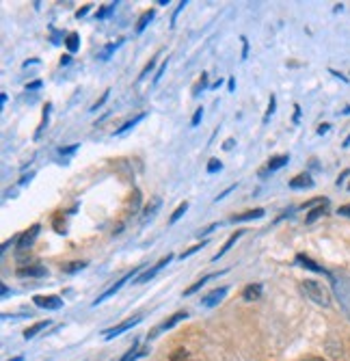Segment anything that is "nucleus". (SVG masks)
Here are the masks:
<instances>
[{"label":"nucleus","instance_id":"a19ab883","mask_svg":"<svg viewBox=\"0 0 350 361\" xmlns=\"http://www.w3.org/2000/svg\"><path fill=\"white\" fill-rule=\"evenodd\" d=\"M41 87H43L41 80H33V83L26 85V91H35V89H41Z\"/></svg>","mask_w":350,"mask_h":361},{"label":"nucleus","instance_id":"0eeeda50","mask_svg":"<svg viewBox=\"0 0 350 361\" xmlns=\"http://www.w3.org/2000/svg\"><path fill=\"white\" fill-rule=\"evenodd\" d=\"M186 318H188V312H175V314L171 316V318H167V320H164V322L160 324V327H156V329L149 333V338H156L160 331H169V329H173L175 324L182 322V320H186Z\"/></svg>","mask_w":350,"mask_h":361},{"label":"nucleus","instance_id":"4d7b16f0","mask_svg":"<svg viewBox=\"0 0 350 361\" xmlns=\"http://www.w3.org/2000/svg\"><path fill=\"white\" fill-rule=\"evenodd\" d=\"M39 63V59H31V61H24V67H29V65H37Z\"/></svg>","mask_w":350,"mask_h":361},{"label":"nucleus","instance_id":"a18cd8bd","mask_svg":"<svg viewBox=\"0 0 350 361\" xmlns=\"http://www.w3.org/2000/svg\"><path fill=\"white\" fill-rule=\"evenodd\" d=\"M240 39H242V61H244L248 54V41H246V37H240Z\"/></svg>","mask_w":350,"mask_h":361},{"label":"nucleus","instance_id":"ea45409f","mask_svg":"<svg viewBox=\"0 0 350 361\" xmlns=\"http://www.w3.org/2000/svg\"><path fill=\"white\" fill-rule=\"evenodd\" d=\"M186 5H188V0H182V3L178 5V9H175V13H173V17H171V26H175V20H178V15L182 13V9L186 7Z\"/></svg>","mask_w":350,"mask_h":361},{"label":"nucleus","instance_id":"4c0bfd02","mask_svg":"<svg viewBox=\"0 0 350 361\" xmlns=\"http://www.w3.org/2000/svg\"><path fill=\"white\" fill-rule=\"evenodd\" d=\"M201 119H204V108H197L195 115H192V119H190V125H192V128H195V125H199V123H201Z\"/></svg>","mask_w":350,"mask_h":361},{"label":"nucleus","instance_id":"ddd939ff","mask_svg":"<svg viewBox=\"0 0 350 361\" xmlns=\"http://www.w3.org/2000/svg\"><path fill=\"white\" fill-rule=\"evenodd\" d=\"M160 205H162V199L158 195H154V197H149V201L145 203V208H143V223H147L152 219V216L160 210Z\"/></svg>","mask_w":350,"mask_h":361},{"label":"nucleus","instance_id":"052dcab7","mask_svg":"<svg viewBox=\"0 0 350 361\" xmlns=\"http://www.w3.org/2000/svg\"><path fill=\"white\" fill-rule=\"evenodd\" d=\"M11 361H24V357H13Z\"/></svg>","mask_w":350,"mask_h":361},{"label":"nucleus","instance_id":"13d9d810","mask_svg":"<svg viewBox=\"0 0 350 361\" xmlns=\"http://www.w3.org/2000/svg\"><path fill=\"white\" fill-rule=\"evenodd\" d=\"M301 361H324L322 357H307V359H301Z\"/></svg>","mask_w":350,"mask_h":361},{"label":"nucleus","instance_id":"4468645a","mask_svg":"<svg viewBox=\"0 0 350 361\" xmlns=\"http://www.w3.org/2000/svg\"><path fill=\"white\" fill-rule=\"evenodd\" d=\"M147 353H149V346H139V342H134L132 348L128 350V353H126L121 359H119V361H136V359L145 357Z\"/></svg>","mask_w":350,"mask_h":361},{"label":"nucleus","instance_id":"f704fd0d","mask_svg":"<svg viewBox=\"0 0 350 361\" xmlns=\"http://www.w3.org/2000/svg\"><path fill=\"white\" fill-rule=\"evenodd\" d=\"M204 247H206V240L201 242V245H192V247H190L188 251H184V253H182L180 257H182V260H186V257H190L192 253H197V251H199V249H204Z\"/></svg>","mask_w":350,"mask_h":361},{"label":"nucleus","instance_id":"393cba45","mask_svg":"<svg viewBox=\"0 0 350 361\" xmlns=\"http://www.w3.org/2000/svg\"><path fill=\"white\" fill-rule=\"evenodd\" d=\"M186 210H188V201H184V203H180L178 208H175V212L171 214V219H169V223H171V225H175V223H178V221L182 219V216H184V214H186Z\"/></svg>","mask_w":350,"mask_h":361},{"label":"nucleus","instance_id":"5fc2aeb1","mask_svg":"<svg viewBox=\"0 0 350 361\" xmlns=\"http://www.w3.org/2000/svg\"><path fill=\"white\" fill-rule=\"evenodd\" d=\"M327 132H329V123H322L318 128V134H327Z\"/></svg>","mask_w":350,"mask_h":361},{"label":"nucleus","instance_id":"2f4dec72","mask_svg":"<svg viewBox=\"0 0 350 361\" xmlns=\"http://www.w3.org/2000/svg\"><path fill=\"white\" fill-rule=\"evenodd\" d=\"M54 229H57L59 234H65V219H63V212H59L57 216H54Z\"/></svg>","mask_w":350,"mask_h":361},{"label":"nucleus","instance_id":"37998d69","mask_svg":"<svg viewBox=\"0 0 350 361\" xmlns=\"http://www.w3.org/2000/svg\"><path fill=\"white\" fill-rule=\"evenodd\" d=\"M91 11V5H85V7H82V9H78V11H76V17H78V20H80V17H85L87 13Z\"/></svg>","mask_w":350,"mask_h":361},{"label":"nucleus","instance_id":"412c9836","mask_svg":"<svg viewBox=\"0 0 350 361\" xmlns=\"http://www.w3.org/2000/svg\"><path fill=\"white\" fill-rule=\"evenodd\" d=\"M48 320H39V322H35L33 324V327H29V329H26L24 331V340H33L35 336H37V333H39V331H43V329H48Z\"/></svg>","mask_w":350,"mask_h":361},{"label":"nucleus","instance_id":"7ed1b4c3","mask_svg":"<svg viewBox=\"0 0 350 361\" xmlns=\"http://www.w3.org/2000/svg\"><path fill=\"white\" fill-rule=\"evenodd\" d=\"M139 322H143V316H134V318H128V320H123V322H119L117 327H110V329L104 331V340H113V338H117V336H121L123 331H130V329L136 327Z\"/></svg>","mask_w":350,"mask_h":361},{"label":"nucleus","instance_id":"6e6552de","mask_svg":"<svg viewBox=\"0 0 350 361\" xmlns=\"http://www.w3.org/2000/svg\"><path fill=\"white\" fill-rule=\"evenodd\" d=\"M134 275H136V270H134V273H128V275H126L123 279H119V281H117L115 286H110V288H108L106 292H102V294L97 296V299L93 301V305H99V303H104L106 299H110V296H115V294H117V292H119V290H121V288L126 286V281H130V279H132Z\"/></svg>","mask_w":350,"mask_h":361},{"label":"nucleus","instance_id":"c9c22d12","mask_svg":"<svg viewBox=\"0 0 350 361\" xmlns=\"http://www.w3.org/2000/svg\"><path fill=\"white\" fill-rule=\"evenodd\" d=\"M78 143H76V145H69V147H61L59 149V154L63 156V158H65V156H73V154H76V151H78Z\"/></svg>","mask_w":350,"mask_h":361},{"label":"nucleus","instance_id":"423d86ee","mask_svg":"<svg viewBox=\"0 0 350 361\" xmlns=\"http://www.w3.org/2000/svg\"><path fill=\"white\" fill-rule=\"evenodd\" d=\"M15 275L20 279H39V277L48 275V270H45L41 264H24L15 270Z\"/></svg>","mask_w":350,"mask_h":361},{"label":"nucleus","instance_id":"680f3d73","mask_svg":"<svg viewBox=\"0 0 350 361\" xmlns=\"http://www.w3.org/2000/svg\"><path fill=\"white\" fill-rule=\"evenodd\" d=\"M348 191H350V184H348Z\"/></svg>","mask_w":350,"mask_h":361},{"label":"nucleus","instance_id":"5701e85b","mask_svg":"<svg viewBox=\"0 0 350 361\" xmlns=\"http://www.w3.org/2000/svg\"><path fill=\"white\" fill-rule=\"evenodd\" d=\"M85 266H87V262L78 260V262H67V264H63L61 270H63L65 275H73V273H78V270H82Z\"/></svg>","mask_w":350,"mask_h":361},{"label":"nucleus","instance_id":"c03bdc74","mask_svg":"<svg viewBox=\"0 0 350 361\" xmlns=\"http://www.w3.org/2000/svg\"><path fill=\"white\" fill-rule=\"evenodd\" d=\"M218 227V223H212V225H208V227H204V229H201L199 231V236H206V234H210V231H214Z\"/></svg>","mask_w":350,"mask_h":361},{"label":"nucleus","instance_id":"58836bf2","mask_svg":"<svg viewBox=\"0 0 350 361\" xmlns=\"http://www.w3.org/2000/svg\"><path fill=\"white\" fill-rule=\"evenodd\" d=\"M154 65H156V57H154V59H149V63H147V65H145V69L141 71V76H139V80H143V78H147V74H149V71L154 69Z\"/></svg>","mask_w":350,"mask_h":361},{"label":"nucleus","instance_id":"cd10ccee","mask_svg":"<svg viewBox=\"0 0 350 361\" xmlns=\"http://www.w3.org/2000/svg\"><path fill=\"white\" fill-rule=\"evenodd\" d=\"M206 87H208V74H206V71H204V74H201V78L197 80V85L192 87V93H195V95H199V93L204 91Z\"/></svg>","mask_w":350,"mask_h":361},{"label":"nucleus","instance_id":"473e14b6","mask_svg":"<svg viewBox=\"0 0 350 361\" xmlns=\"http://www.w3.org/2000/svg\"><path fill=\"white\" fill-rule=\"evenodd\" d=\"M167 65H169V59H167V61H162V63H160V67H158V71H156V74H154V85H158V83H160L162 74H164V71H167Z\"/></svg>","mask_w":350,"mask_h":361},{"label":"nucleus","instance_id":"f3484780","mask_svg":"<svg viewBox=\"0 0 350 361\" xmlns=\"http://www.w3.org/2000/svg\"><path fill=\"white\" fill-rule=\"evenodd\" d=\"M240 236H242V229H236V231L232 234V236H229V238H227V242H225V245H223V247H220V249H218V253L214 255V262H218L220 257H223V255L227 253V251H229V249H232V247L236 245V240H238V238H240Z\"/></svg>","mask_w":350,"mask_h":361},{"label":"nucleus","instance_id":"bf43d9fd","mask_svg":"<svg viewBox=\"0 0 350 361\" xmlns=\"http://www.w3.org/2000/svg\"><path fill=\"white\" fill-rule=\"evenodd\" d=\"M342 145H344V147H348V145H350V134H348V137H346V141L342 143Z\"/></svg>","mask_w":350,"mask_h":361},{"label":"nucleus","instance_id":"09e8293b","mask_svg":"<svg viewBox=\"0 0 350 361\" xmlns=\"http://www.w3.org/2000/svg\"><path fill=\"white\" fill-rule=\"evenodd\" d=\"M69 63H71V54H63V57H61V65L65 67V65H69Z\"/></svg>","mask_w":350,"mask_h":361},{"label":"nucleus","instance_id":"f03ea898","mask_svg":"<svg viewBox=\"0 0 350 361\" xmlns=\"http://www.w3.org/2000/svg\"><path fill=\"white\" fill-rule=\"evenodd\" d=\"M171 260H173V255H171V253H167V257H162L160 262H156V264H154L152 268H147V270H143L141 275H136L132 283H147V281H152V279H154L156 275H158L160 270H162L164 266H167L169 262H171Z\"/></svg>","mask_w":350,"mask_h":361},{"label":"nucleus","instance_id":"a878e982","mask_svg":"<svg viewBox=\"0 0 350 361\" xmlns=\"http://www.w3.org/2000/svg\"><path fill=\"white\" fill-rule=\"evenodd\" d=\"M169 361H192V359H190L186 348H175L171 353V357H169Z\"/></svg>","mask_w":350,"mask_h":361},{"label":"nucleus","instance_id":"4be33fe9","mask_svg":"<svg viewBox=\"0 0 350 361\" xmlns=\"http://www.w3.org/2000/svg\"><path fill=\"white\" fill-rule=\"evenodd\" d=\"M65 48H67L69 54L78 52V48H80V35H78V33H67V37H65Z\"/></svg>","mask_w":350,"mask_h":361},{"label":"nucleus","instance_id":"603ef678","mask_svg":"<svg viewBox=\"0 0 350 361\" xmlns=\"http://www.w3.org/2000/svg\"><path fill=\"white\" fill-rule=\"evenodd\" d=\"M348 175H350V169H346V171H344V173H342V175H339V177H337V186H339V184H342V182H344V179H346Z\"/></svg>","mask_w":350,"mask_h":361},{"label":"nucleus","instance_id":"2eb2a0df","mask_svg":"<svg viewBox=\"0 0 350 361\" xmlns=\"http://www.w3.org/2000/svg\"><path fill=\"white\" fill-rule=\"evenodd\" d=\"M264 216V208H255V210H246L242 214H234L232 221L234 223H242V221H253V219H262Z\"/></svg>","mask_w":350,"mask_h":361},{"label":"nucleus","instance_id":"72a5a7b5","mask_svg":"<svg viewBox=\"0 0 350 361\" xmlns=\"http://www.w3.org/2000/svg\"><path fill=\"white\" fill-rule=\"evenodd\" d=\"M108 95H110V89H106V91L102 93V97H99V100L93 104V106H91V111H99V108H102L104 104H106V100H108Z\"/></svg>","mask_w":350,"mask_h":361},{"label":"nucleus","instance_id":"f257e3e1","mask_svg":"<svg viewBox=\"0 0 350 361\" xmlns=\"http://www.w3.org/2000/svg\"><path fill=\"white\" fill-rule=\"evenodd\" d=\"M301 292L305 294L309 301H314L316 305H320V307H329V305H331V294L320 281L305 279V281H301Z\"/></svg>","mask_w":350,"mask_h":361},{"label":"nucleus","instance_id":"e433bc0d","mask_svg":"<svg viewBox=\"0 0 350 361\" xmlns=\"http://www.w3.org/2000/svg\"><path fill=\"white\" fill-rule=\"evenodd\" d=\"M220 169H223V165H220V160L212 158V160L208 162V173H216V171H220Z\"/></svg>","mask_w":350,"mask_h":361},{"label":"nucleus","instance_id":"79ce46f5","mask_svg":"<svg viewBox=\"0 0 350 361\" xmlns=\"http://www.w3.org/2000/svg\"><path fill=\"white\" fill-rule=\"evenodd\" d=\"M337 214H339V216H350V203L339 205V208H337Z\"/></svg>","mask_w":350,"mask_h":361},{"label":"nucleus","instance_id":"6e6d98bb","mask_svg":"<svg viewBox=\"0 0 350 361\" xmlns=\"http://www.w3.org/2000/svg\"><path fill=\"white\" fill-rule=\"evenodd\" d=\"M31 177H33V173H29V175H22V179H20V184L24 186L26 182H31Z\"/></svg>","mask_w":350,"mask_h":361},{"label":"nucleus","instance_id":"b1692460","mask_svg":"<svg viewBox=\"0 0 350 361\" xmlns=\"http://www.w3.org/2000/svg\"><path fill=\"white\" fill-rule=\"evenodd\" d=\"M152 20H154V9H149V11H145V13L141 15V20H139V24H136V33H139V35H141V33L145 31V26H147V24H149Z\"/></svg>","mask_w":350,"mask_h":361},{"label":"nucleus","instance_id":"9d476101","mask_svg":"<svg viewBox=\"0 0 350 361\" xmlns=\"http://www.w3.org/2000/svg\"><path fill=\"white\" fill-rule=\"evenodd\" d=\"M288 160H290V156H288V154L272 156V158L268 160V165H266V169H262V171H260V175H266V173H274V171L283 169L285 165H288Z\"/></svg>","mask_w":350,"mask_h":361},{"label":"nucleus","instance_id":"de8ad7c7","mask_svg":"<svg viewBox=\"0 0 350 361\" xmlns=\"http://www.w3.org/2000/svg\"><path fill=\"white\" fill-rule=\"evenodd\" d=\"M232 191H236V184H232V186H229V188H227V191H223V193H220V195L216 197V201H218V199H223V197H227V195H229V193H232Z\"/></svg>","mask_w":350,"mask_h":361},{"label":"nucleus","instance_id":"7c9ffc66","mask_svg":"<svg viewBox=\"0 0 350 361\" xmlns=\"http://www.w3.org/2000/svg\"><path fill=\"white\" fill-rule=\"evenodd\" d=\"M274 106H277V97L270 95V100H268V108H266V115H264V123H268V119H270L272 113H274Z\"/></svg>","mask_w":350,"mask_h":361},{"label":"nucleus","instance_id":"9b49d317","mask_svg":"<svg viewBox=\"0 0 350 361\" xmlns=\"http://www.w3.org/2000/svg\"><path fill=\"white\" fill-rule=\"evenodd\" d=\"M296 262H298V264H301L303 268H307V270H314V273H320V275H327V277H331V273H329V270H327V268H322L320 264H316V262L311 260L309 255H303V253H298V255H296Z\"/></svg>","mask_w":350,"mask_h":361},{"label":"nucleus","instance_id":"a211bd4d","mask_svg":"<svg viewBox=\"0 0 350 361\" xmlns=\"http://www.w3.org/2000/svg\"><path fill=\"white\" fill-rule=\"evenodd\" d=\"M327 208H329V201L320 203V205H316V208H311V212L305 216V223H307V225L316 223V221L320 219V216H324V214H327Z\"/></svg>","mask_w":350,"mask_h":361},{"label":"nucleus","instance_id":"39448f33","mask_svg":"<svg viewBox=\"0 0 350 361\" xmlns=\"http://www.w3.org/2000/svg\"><path fill=\"white\" fill-rule=\"evenodd\" d=\"M39 231H41V225H39V223L31 225V227L26 229L24 234H20V240H17V249H20V251H29V249L33 247L35 238L39 236Z\"/></svg>","mask_w":350,"mask_h":361},{"label":"nucleus","instance_id":"bb28decb","mask_svg":"<svg viewBox=\"0 0 350 361\" xmlns=\"http://www.w3.org/2000/svg\"><path fill=\"white\" fill-rule=\"evenodd\" d=\"M50 108H52V104H45V108H43V117H41V123H39V128H37V134L35 137H39V134L43 132V128L48 125V119H50Z\"/></svg>","mask_w":350,"mask_h":361},{"label":"nucleus","instance_id":"c85d7f7f","mask_svg":"<svg viewBox=\"0 0 350 361\" xmlns=\"http://www.w3.org/2000/svg\"><path fill=\"white\" fill-rule=\"evenodd\" d=\"M119 3H110L108 7H104V9H99V11L95 13V17H97V20H104V17H108L110 13H113L115 11V7H117Z\"/></svg>","mask_w":350,"mask_h":361},{"label":"nucleus","instance_id":"c756f323","mask_svg":"<svg viewBox=\"0 0 350 361\" xmlns=\"http://www.w3.org/2000/svg\"><path fill=\"white\" fill-rule=\"evenodd\" d=\"M119 46H121V41H117V43H108V46L102 50V54H99V59H102V61H106V59H110V54H113Z\"/></svg>","mask_w":350,"mask_h":361},{"label":"nucleus","instance_id":"1a4fd4ad","mask_svg":"<svg viewBox=\"0 0 350 361\" xmlns=\"http://www.w3.org/2000/svg\"><path fill=\"white\" fill-rule=\"evenodd\" d=\"M225 294H227V288L223 286V288H216V290H212L210 294H206L204 299H201V305L204 307H214V305H218L220 301L225 299Z\"/></svg>","mask_w":350,"mask_h":361},{"label":"nucleus","instance_id":"8fccbe9b","mask_svg":"<svg viewBox=\"0 0 350 361\" xmlns=\"http://www.w3.org/2000/svg\"><path fill=\"white\" fill-rule=\"evenodd\" d=\"M298 119H301V106L296 104L294 106V123H298Z\"/></svg>","mask_w":350,"mask_h":361},{"label":"nucleus","instance_id":"f8f14e48","mask_svg":"<svg viewBox=\"0 0 350 361\" xmlns=\"http://www.w3.org/2000/svg\"><path fill=\"white\" fill-rule=\"evenodd\" d=\"M311 186H314V177L309 173H298L296 177L290 179V188H294V191H305V188H311Z\"/></svg>","mask_w":350,"mask_h":361},{"label":"nucleus","instance_id":"20e7f679","mask_svg":"<svg viewBox=\"0 0 350 361\" xmlns=\"http://www.w3.org/2000/svg\"><path fill=\"white\" fill-rule=\"evenodd\" d=\"M35 305L37 307H41V310H50V312H57V310H61L63 307V299L61 296H54V294H37L35 296Z\"/></svg>","mask_w":350,"mask_h":361},{"label":"nucleus","instance_id":"6ab92c4d","mask_svg":"<svg viewBox=\"0 0 350 361\" xmlns=\"http://www.w3.org/2000/svg\"><path fill=\"white\" fill-rule=\"evenodd\" d=\"M214 277H218V273H210V275H206V277H201V279H197L195 283H192L190 288H186V290H184V296H190V294H195L197 290H201V288H204L210 279H214Z\"/></svg>","mask_w":350,"mask_h":361},{"label":"nucleus","instance_id":"aec40b11","mask_svg":"<svg viewBox=\"0 0 350 361\" xmlns=\"http://www.w3.org/2000/svg\"><path fill=\"white\" fill-rule=\"evenodd\" d=\"M145 117H147V113H141V115H136V117H134V119H130V121H126L123 125H119V128L115 130V137H121V134H126L128 130H132V128H134V125H136V123H139V121H143V119H145Z\"/></svg>","mask_w":350,"mask_h":361},{"label":"nucleus","instance_id":"864d4df0","mask_svg":"<svg viewBox=\"0 0 350 361\" xmlns=\"http://www.w3.org/2000/svg\"><path fill=\"white\" fill-rule=\"evenodd\" d=\"M227 89H229V91H234V89H236V78H229L227 80Z\"/></svg>","mask_w":350,"mask_h":361},{"label":"nucleus","instance_id":"3c124183","mask_svg":"<svg viewBox=\"0 0 350 361\" xmlns=\"http://www.w3.org/2000/svg\"><path fill=\"white\" fill-rule=\"evenodd\" d=\"M234 145H236V141H234V139H227V141L223 143V149H232Z\"/></svg>","mask_w":350,"mask_h":361},{"label":"nucleus","instance_id":"49530a36","mask_svg":"<svg viewBox=\"0 0 350 361\" xmlns=\"http://www.w3.org/2000/svg\"><path fill=\"white\" fill-rule=\"evenodd\" d=\"M17 240H20V236H13L11 240H7V242H5V245H3V247H0V249H3V251H7V249H9V247H11V245H13V242H17Z\"/></svg>","mask_w":350,"mask_h":361},{"label":"nucleus","instance_id":"dca6fc26","mask_svg":"<svg viewBox=\"0 0 350 361\" xmlns=\"http://www.w3.org/2000/svg\"><path fill=\"white\" fill-rule=\"evenodd\" d=\"M242 299L244 301H260L262 299V286L260 283H248L242 290Z\"/></svg>","mask_w":350,"mask_h":361}]
</instances>
